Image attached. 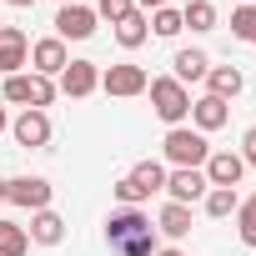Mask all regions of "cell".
Returning a JSON list of instances; mask_svg holds the SVG:
<instances>
[{"mask_svg":"<svg viewBox=\"0 0 256 256\" xmlns=\"http://www.w3.org/2000/svg\"><path fill=\"white\" fill-rule=\"evenodd\" d=\"M106 241L120 256H156V226L136 206H120V211L106 216Z\"/></svg>","mask_w":256,"mask_h":256,"instance_id":"6da1fadb","label":"cell"},{"mask_svg":"<svg viewBox=\"0 0 256 256\" xmlns=\"http://www.w3.org/2000/svg\"><path fill=\"white\" fill-rule=\"evenodd\" d=\"M161 146H166V161H171L176 171H201V166H206V156H211L206 136H201V131H191V126H171Z\"/></svg>","mask_w":256,"mask_h":256,"instance_id":"7a4b0ae2","label":"cell"},{"mask_svg":"<svg viewBox=\"0 0 256 256\" xmlns=\"http://www.w3.org/2000/svg\"><path fill=\"white\" fill-rule=\"evenodd\" d=\"M146 90H151V110H156L166 126H181V120L191 116V90H186L176 76H156Z\"/></svg>","mask_w":256,"mask_h":256,"instance_id":"3957f363","label":"cell"},{"mask_svg":"<svg viewBox=\"0 0 256 256\" xmlns=\"http://www.w3.org/2000/svg\"><path fill=\"white\" fill-rule=\"evenodd\" d=\"M6 100H10V106H26V110H46V106L56 100V86H50L46 76H36V70H30V76L20 70V76H6Z\"/></svg>","mask_w":256,"mask_h":256,"instance_id":"277c9868","label":"cell"},{"mask_svg":"<svg viewBox=\"0 0 256 256\" xmlns=\"http://www.w3.org/2000/svg\"><path fill=\"white\" fill-rule=\"evenodd\" d=\"M50 196H56V186L46 176H16V181H6V201H16L26 211H46Z\"/></svg>","mask_w":256,"mask_h":256,"instance_id":"5b68a950","label":"cell"},{"mask_svg":"<svg viewBox=\"0 0 256 256\" xmlns=\"http://www.w3.org/2000/svg\"><path fill=\"white\" fill-rule=\"evenodd\" d=\"M96 10L90 6H60L56 10V40H90L96 36Z\"/></svg>","mask_w":256,"mask_h":256,"instance_id":"8992f818","label":"cell"},{"mask_svg":"<svg viewBox=\"0 0 256 256\" xmlns=\"http://www.w3.org/2000/svg\"><path fill=\"white\" fill-rule=\"evenodd\" d=\"M60 90H66L70 100H86L90 90H100V66H96V60H70V66L60 70Z\"/></svg>","mask_w":256,"mask_h":256,"instance_id":"52a82bcc","label":"cell"},{"mask_svg":"<svg viewBox=\"0 0 256 256\" xmlns=\"http://www.w3.org/2000/svg\"><path fill=\"white\" fill-rule=\"evenodd\" d=\"M26 66H30L26 30H20V26H0V70H6V76H20Z\"/></svg>","mask_w":256,"mask_h":256,"instance_id":"ba28073f","label":"cell"},{"mask_svg":"<svg viewBox=\"0 0 256 256\" xmlns=\"http://www.w3.org/2000/svg\"><path fill=\"white\" fill-rule=\"evenodd\" d=\"M146 86H151V76L141 66H110V70H100V90L106 96H141Z\"/></svg>","mask_w":256,"mask_h":256,"instance_id":"9c48e42d","label":"cell"},{"mask_svg":"<svg viewBox=\"0 0 256 256\" xmlns=\"http://www.w3.org/2000/svg\"><path fill=\"white\" fill-rule=\"evenodd\" d=\"M66 66H70V56H66V40L46 36V40H36V46H30V70H36V76H46V80H50V76H60Z\"/></svg>","mask_w":256,"mask_h":256,"instance_id":"30bf717a","label":"cell"},{"mask_svg":"<svg viewBox=\"0 0 256 256\" xmlns=\"http://www.w3.org/2000/svg\"><path fill=\"white\" fill-rule=\"evenodd\" d=\"M201 171H206V181H211V186H231V191H236V186H241V176H246V161H241L236 151H211Z\"/></svg>","mask_w":256,"mask_h":256,"instance_id":"8fae6325","label":"cell"},{"mask_svg":"<svg viewBox=\"0 0 256 256\" xmlns=\"http://www.w3.org/2000/svg\"><path fill=\"white\" fill-rule=\"evenodd\" d=\"M206 191H211L206 171H166V196H171L176 206H191V201H201Z\"/></svg>","mask_w":256,"mask_h":256,"instance_id":"7c38bea8","label":"cell"},{"mask_svg":"<svg viewBox=\"0 0 256 256\" xmlns=\"http://www.w3.org/2000/svg\"><path fill=\"white\" fill-rule=\"evenodd\" d=\"M10 131H16L20 146H46V141H50V116H46V110H20Z\"/></svg>","mask_w":256,"mask_h":256,"instance_id":"4fadbf2b","label":"cell"},{"mask_svg":"<svg viewBox=\"0 0 256 256\" xmlns=\"http://www.w3.org/2000/svg\"><path fill=\"white\" fill-rule=\"evenodd\" d=\"M241 86H246V76L236 66H211L206 70V96H216V100H236Z\"/></svg>","mask_w":256,"mask_h":256,"instance_id":"5bb4252c","label":"cell"},{"mask_svg":"<svg viewBox=\"0 0 256 256\" xmlns=\"http://www.w3.org/2000/svg\"><path fill=\"white\" fill-rule=\"evenodd\" d=\"M26 236H30L36 246H60V241H66V221H60V216L46 206V211H36V216H30Z\"/></svg>","mask_w":256,"mask_h":256,"instance_id":"9a60e30c","label":"cell"},{"mask_svg":"<svg viewBox=\"0 0 256 256\" xmlns=\"http://www.w3.org/2000/svg\"><path fill=\"white\" fill-rule=\"evenodd\" d=\"M226 116H231V106H226V100H216V96L191 100V120H196V131H201V136H206V131H221Z\"/></svg>","mask_w":256,"mask_h":256,"instance_id":"2e32d148","label":"cell"},{"mask_svg":"<svg viewBox=\"0 0 256 256\" xmlns=\"http://www.w3.org/2000/svg\"><path fill=\"white\" fill-rule=\"evenodd\" d=\"M171 66H176V80H181V86H186V80H206V70H211L206 50H176Z\"/></svg>","mask_w":256,"mask_h":256,"instance_id":"e0dca14e","label":"cell"},{"mask_svg":"<svg viewBox=\"0 0 256 256\" xmlns=\"http://www.w3.org/2000/svg\"><path fill=\"white\" fill-rule=\"evenodd\" d=\"M146 36H151V20H146V10H131L120 26H116V40L126 46V50H136V46H146Z\"/></svg>","mask_w":256,"mask_h":256,"instance_id":"ac0fdd59","label":"cell"},{"mask_svg":"<svg viewBox=\"0 0 256 256\" xmlns=\"http://www.w3.org/2000/svg\"><path fill=\"white\" fill-rule=\"evenodd\" d=\"M201 206H206V216H216V221H226V216H236V206H241V196H236L231 186H211V191L201 196Z\"/></svg>","mask_w":256,"mask_h":256,"instance_id":"d6986e66","label":"cell"},{"mask_svg":"<svg viewBox=\"0 0 256 256\" xmlns=\"http://www.w3.org/2000/svg\"><path fill=\"white\" fill-rule=\"evenodd\" d=\"M156 226H161V231H166L171 241H181V236L191 231V206H176V201H166V206H161V221H156Z\"/></svg>","mask_w":256,"mask_h":256,"instance_id":"ffe728a7","label":"cell"},{"mask_svg":"<svg viewBox=\"0 0 256 256\" xmlns=\"http://www.w3.org/2000/svg\"><path fill=\"white\" fill-rule=\"evenodd\" d=\"M131 181L141 186V196H156V191H166V166H161V161H141V166L131 171Z\"/></svg>","mask_w":256,"mask_h":256,"instance_id":"44dd1931","label":"cell"},{"mask_svg":"<svg viewBox=\"0 0 256 256\" xmlns=\"http://www.w3.org/2000/svg\"><path fill=\"white\" fill-rule=\"evenodd\" d=\"M30 251V236L20 221H0V256H26Z\"/></svg>","mask_w":256,"mask_h":256,"instance_id":"7402d4cb","label":"cell"},{"mask_svg":"<svg viewBox=\"0 0 256 256\" xmlns=\"http://www.w3.org/2000/svg\"><path fill=\"white\" fill-rule=\"evenodd\" d=\"M181 26H191V30H216V6H211V0H191V6L181 10Z\"/></svg>","mask_w":256,"mask_h":256,"instance_id":"603a6c76","label":"cell"},{"mask_svg":"<svg viewBox=\"0 0 256 256\" xmlns=\"http://www.w3.org/2000/svg\"><path fill=\"white\" fill-rule=\"evenodd\" d=\"M151 30H156V36H166V40H171V36H181V30H186V26H181V10H171V6L151 10Z\"/></svg>","mask_w":256,"mask_h":256,"instance_id":"cb8c5ba5","label":"cell"},{"mask_svg":"<svg viewBox=\"0 0 256 256\" xmlns=\"http://www.w3.org/2000/svg\"><path fill=\"white\" fill-rule=\"evenodd\" d=\"M231 36L256 46V6H241V10H231Z\"/></svg>","mask_w":256,"mask_h":256,"instance_id":"d4e9b609","label":"cell"},{"mask_svg":"<svg viewBox=\"0 0 256 256\" xmlns=\"http://www.w3.org/2000/svg\"><path fill=\"white\" fill-rule=\"evenodd\" d=\"M131 10H136V0H100V6H96V20H110V26H120Z\"/></svg>","mask_w":256,"mask_h":256,"instance_id":"484cf974","label":"cell"},{"mask_svg":"<svg viewBox=\"0 0 256 256\" xmlns=\"http://www.w3.org/2000/svg\"><path fill=\"white\" fill-rule=\"evenodd\" d=\"M236 231H241L246 246H256V201H241L236 206Z\"/></svg>","mask_w":256,"mask_h":256,"instance_id":"4316f807","label":"cell"},{"mask_svg":"<svg viewBox=\"0 0 256 256\" xmlns=\"http://www.w3.org/2000/svg\"><path fill=\"white\" fill-rule=\"evenodd\" d=\"M116 201H120V206H141L146 196H141V186H136L131 176H120V181H116Z\"/></svg>","mask_w":256,"mask_h":256,"instance_id":"83f0119b","label":"cell"},{"mask_svg":"<svg viewBox=\"0 0 256 256\" xmlns=\"http://www.w3.org/2000/svg\"><path fill=\"white\" fill-rule=\"evenodd\" d=\"M241 161L256 171V126H251V131H246V141H241Z\"/></svg>","mask_w":256,"mask_h":256,"instance_id":"f1b7e54d","label":"cell"},{"mask_svg":"<svg viewBox=\"0 0 256 256\" xmlns=\"http://www.w3.org/2000/svg\"><path fill=\"white\" fill-rule=\"evenodd\" d=\"M166 0H136V10H161Z\"/></svg>","mask_w":256,"mask_h":256,"instance_id":"f546056e","label":"cell"},{"mask_svg":"<svg viewBox=\"0 0 256 256\" xmlns=\"http://www.w3.org/2000/svg\"><path fill=\"white\" fill-rule=\"evenodd\" d=\"M6 6H16V10H26V6H36V0H6Z\"/></svg>","mask_w":256,"mask_h":256,"instance_id":"4dcf8cb0","label":"cell"},{"mask_svg":"<svg viewBox=\"0 0 256 256\" xmlns=\"http://www.w3.org/2000/svg\"><path fill=\"white\" fill-rule=\"evenodd\" d=\"M6 126H10V120H6V106H0V131H6Z\"/></svg>","mask_w":256,"mask_h":256,"instance_id":"1f68e13d","label":"cell"},{"mask_svg":"<svg viewBox=\"0 0 256 256\" xmlns=\"http://www.w3.org/2000/svg\"><path fill=\"white\" fill-rule=\"evenodd\" d=\"M156 256H181V251H156Z\"/></svg>","mask_w":256,"mask_h":256,"instance_id":"d6a6232c","label":"cell"},{"mask_svg":"<svg viewBox=\"0 0 256 256\" xmlns=\"http://www.w3.org/2000/svg\"><path fill=\"white\" fill-rule=\"evenodd\" d=\"M0 201H6V181H0Z\"/></svg>","mask_w":256,"mask_h":256,"instance_id":"836d02e7","label":"cell"},{"mask_svg":"<svg viewBox=\"0 0 256 256\" xmlns=\"http://www.w3.org/2000/svg\"><path fill=\"white\" fill-rule=\"evenodd\" d=\"M60 6H80V0H60Z\"/></svg>","mask_w":256,"mask_h":256,"instance_id":"e575fe53","label":"cell"},{"mask_svg":"<svg viewBox=\"0 0 256 256\" xmlns=\"http://www.w3.org/2000/svg\"><path fill=\"white\" fill-rule=\"evenodd\" d=\"M246 6H251V0H246Z\"/></svg>","mask_w":256,"mask_h":256,"instance_id":"d590c367","label":"cell"},{"mask_svg":"<svg viewBox=\"0 0 256 256\" xmlns=\"http://www.w3.org/2000/svg\"><path fill=\"white\" fill-rule=\"evenodd\" d=\"M251 201H256V196H251Z\"/></svg>","mask_w":256,"mask_h":256,"instance_id":"8d00e7d4","label":"cell"}]
</instances>
